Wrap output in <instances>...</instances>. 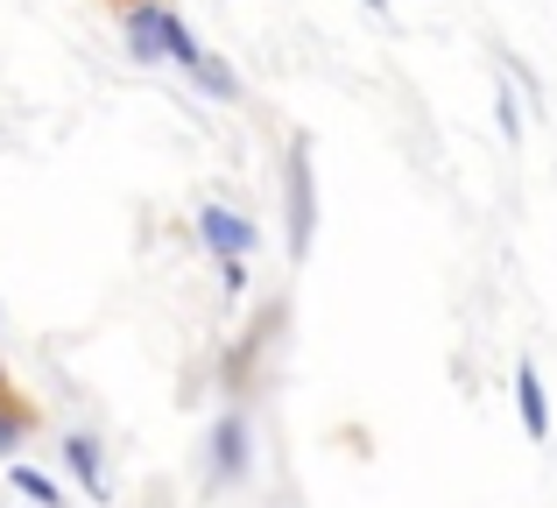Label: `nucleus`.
I'll return each instance as SVG.
<instances>
[{"label":"nucleus","mask_w":557,"mask_h":508,"mask_svg":"<svg viewBox=\"0 0 557 508\" xmlns=\"http://www.w3.org/2000/svg\"><path fill=\"white\" fill-rule=\"evenodd\" d=\"M516 410H522L530 445H550V396H544V374H536V360H522V368H516Z\"/></svg>","instance_id":"39448f33"},{"label":"nucleus","mask_w":557,"mask_h":508,"mask_svg":"<svg viewBox=\"0 0 557 508\" xmlns=\"http://www.w3.org/2000/svg\"><path fill=\"white\" fill-rule=\"evenodd\" d=\"M28 431H36V402L28 410H0V459H14L28 445Z\"/></svg>","instance_id":"0eeeda50"},{"label":"nucleus","mask_w":557,"mask_h":508,"mask_svg":"<svg viewBox=\"0 0 557 508\" xmlns=\"http://www.w3.org/2000/svg\"><path fill=\"white\" fill-rule=\"evenodd\" d=\"M247 473H255V431H247L240 402H226V410L212 417V431H205V487L226 495V487H240Z\"/></svg>","instance_id":"f257e3e1"},{"label":"nucleus","mask_w":557,"mask_h":508,"mask_svg":"<svg viewBox=\"0 0 557 508\" xmlns=\"http://www.w3.org/2000/svg\"><path fill=\"white\" fill-rule=\"evenodd\" d=\"M283 212H289V255H304V248H311V226H318V198H311V156H304V141L289 149Z\"/></svg>","instance_id":"7ed1b4c3"},{"label":"nucleus","mask_w":557,"mask_h":508,"mask_svg":"<svg viewBox=\"0 0 557 508\" xmlns=\"http://www.w3.org/2000/svg\"><path fill=\"white\" fill-rule=\"evenodd\" d=\"M494 127H502V141H522V107H516V92H494Z\"/></svg>","instance_id":"6e6552de"},{"label":"nucleus","mask_w":557,"mask_h":508,"mask_svg":"<svg viewBox=\"0 0 557 508\" xmlns=\"http://www.w3.org/2000/svg\"><path fill=\"white\" fill-rule=\"evenodd\" d=\"M219 283H226V297H247V261H219Z\"/></svg>","instance_id":"1a4fd4ad"},{"label":"nucleus","mask_w":557,"mask_h":508,"mask_svg":"<svg viewBox=\"0 0 557 508\" xmlns=\"http://www.w3.org/2000/svg\"><path fill=\"white\" fill-rule=\"evenodd\" d=\"M8 481L22 487V495L36 501V508H71V501H64V487H57L50 473H36V467H28V459H8Z\"/></svg>","instance_id":"423d86ee"},{"label":"nucleus","mask_w":557,"mask_h":508,"mask_svg":"<svg viewBox=\"0 0 557 508\" xmlns=\"http://www.w3.org/2000/svg\"><path fill=\"white\" fill-rule=\"evenodd\" d=\"M255 240H261V226L247 220L240 206H198V248L212 255V261H247L255 255Z\"/></svg>","instance_id":"f03ea898"},{"label":"nucleus","mask_w":557,"mask_h":508,"mask_svg":"<svg viewBox=\"0 0 557 508\" xmlns=\"http://www.w3.org/2000/svg\"><path fill=\"white\" fill-rule=\"evenodd\" d=\"M64 473L85 487L92 501H107V445L92 431H64Z\"/></svg>","instance_id":"20e7f679"}]
</instances>
